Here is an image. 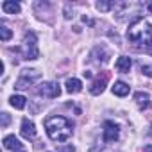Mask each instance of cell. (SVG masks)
I'll return each instance as SVG.
<instances>
[{
    "label": "cell",
    "instance_id": "cell-6",
    "mask_svg": "<svg viewBox=\"0 0 152 152\" xmlns=\"http://www.w3.org/2000/svg\"><path fill=\"white\" fill-rule=\"evenodd\" d=\"M118 136H120V129H118V125H116L115 122H111V120L104 122V134H102L104 141H106V143H113V141L118 140Z\"/></svg>",
    "mask_w": 152,
    "mask_h": 152
},
{
    "label": "cell",
    "instance_id": "cell-22",
    "mask_svg": "<svg viewBox=\"0 0 152 152\" xmlns=\"http://www.w3.org/2000/svg\"><path fill=\"white\" fill-rule=\"evenodd\" d=\"M15 152H25V150H23V148H20V150H15Z\"/></svg>",
    "mask_w": 152,
    "mask_h": 152
},
{
    "label": "cell",
    "instance_id": "cell-15",
    "mask_svg": "<svg viewBox=\"0 0 152 152\" xmlns=\"http://www.w3.org/2000/svg\"><path fill=\"white\" fill-rule=\"evenodd\" d=\"M9 104H11L13 107H16V109H23L25 104H27V99H25L23 95H13V97L9 99Z\"/></svg>",
    "mask_w": 152,
    "mask_h": 152
},
{
    "label": "cell",
    "instance_id": "cell-21",
    "mask_svg": "<svg viewBox=\"0 0 152 152\" xmlns=\"http://www.w3.org/2000/svg\"><path fill=\"white\" fill-rule=\"evenodd\" d=\"M148 11H150V13H152V2H150V4H148Z\"/></svg>",
    "mask_w": 152,
    "mask_h": 152
},
{
    "label": "cell",
    "instance_id": "cell-17",
    "mask_svg": "<svg viewBox=\"0 0 152 152\" xmlns=\"http://www.w3.org/2000/svg\"><path fill=\"white\" fill-rule=\"evenodd\" d=\"M113 2H97V9L100 11V13H106V11H109V9H113Z\"/></svg>",
    "mask_w": 152,
    "mask_h": 152
},
{
    "label": "cell",
    "instance_id": "cell-8",
    "mask_svg": "<svg viewBox=\"0 0 152 152\" xmlns=\"http://www.w3.org/2000/svg\"><path fill=\"white\" fill-rule=\"evenodd\" d=\"M106 83H107V73H104L102 77H99V79H95V81L91 83L90 93H91V95H100V93L106 90Z\"/></svg>",
    "mask_w": 152,
    "mask_h": 152
},
{
    "label": "cell",
    "instance_id": "cell-20",
    "mask_svg": "<svg viewBox=\"0 0 152 152\" xmlns=\"http://www.w3.org/2000/svg\"><path fill=\"white\" fill-rule=\"evenodd\" d=\"M143 152H152V147H145V148H143Z\"/></svg>",
    "mask_w": 152,
    "mask_h": 152
},
{
    "label": "cell",
    "instance_id": "cell-12",
    "mask_svg": "<svg viewBox=\"0 0 152 152\" xmlns=\"http://www.w3.org/2000/svg\"><path fill=\"white\" fill-rule=\"evenodd\" d=\"M129 91H131L129 84H125V83H122V81H118V83L113 84V93H115L116 97H125V95H129Z\"/></svg>",
    "mask_w": 152,
    "mask_h": 152
},
{
    "label": "cell",
    "instance_id": "cell-2",
    "mask_svg": "<svg viewBox=\"0 0 152 152\" xmlns=\"http://www.w3.org/2000/svg\"><path fill=\"white\" fill-rule=\"evenodd\" d=\"M47 134L52 141H66L73 134V125L64 116H50L45 120Z\"/></svg>",
    "mask_w": 152,
    "mask_h": 152
},
{
    "label": "cell",
    "instance_id": "cell-3",
    "mask_svg": "<svg viewBox=\"0 0 152 152\" xmlns=\"http://www.w3.org/2000/svg\"><path fill=\"white\" fill-rule=\"evenodd\" d=\"M38 38L34 32H25L23 36V43H22V52H23V59H38L39 57V50H38Z\"/></svg>",
    "mask_w": 152,
    "mask_h": 152
},
{
    "label": "cell",
    "instance_id": "cell-5",
    "mask_svg": "<svg viewBox=\"0 0 152 152\" xmlns=\"http://www.w3.org/2000/svg\"><path fill=\"white\" fill-rule=\"evenodd\" d=\"M38 95H41V97H45V99H57V97L61 95V88H59V84L54 83V81L43 83V84H39V88H38Z\"/></svg>",
    "mask_w": 152,
    "mask_h": 152
},
{
    "label": "cell",
    "instance_id": "cell-19",
    "mask_svg": "<svg viewBox=\"0 0 152 152\" xmlns=\"http://www.w3.org/2000/svg\"><path fill=\"white\" fill-rule=\"evenodd\" d=\"M9 115L7 113H2V127H7V124H9Z\"/></svg>",
    "mask_w": 152,
    "mask_h": 152
},
{
    "label": "cell",
    "instance_id": "cell-9",
    "mask_svg": "<svg viewBox=\"0 0 152 152\" xmlns=\"http://www.w3.org/2000/svg\"><path fill=\"white\" fill-rule=\"evenodd\" d=\"M134 100H136V106H138L141 111L150 107V97H148V93H145V91L134 93Z\"/></svg>",
    "mask_w": 152,
    "mask_h": 152
},
{
    "label": "cell",
    "instance_id": "cell-4",
    "mask_svg": "<svg viewBox=\"0 0 152 152\" xmlns=\"http://www.w3.org/2000/svg\"><path fill=\"white\" fill-rule=\"evenodd\" d=\"M41 79V73L39 70H34V68H29V70H22L18 81L15 83V88L16 90H27L29 86H32L36 81Z\"/></svg>",
    "mask_w": 152,
    "mask_h": 152
},
{
    "label": "cell",
    "instance_id": "cell-18",
    "mask_svg": "<svg viewBox=\"0 0 152 152\" xmlns=\"http://www.w3.org/2000/svg\"><path fill=\"white\" fill-rule=\"evenodd\" d=\"M140 70H141V73H145V75H147V77H152V66L140 64Z\"/></svg>",
    "mask_w": 152,
    "mask_h": 152
},
{
    "label": "cell",
    "instance_id": "cell-7",
    "mask_svg": "<svg viewBox=\"0 0 152 152\" xmlns=\"http://www.w3.org/2000/svg\"><path fill=\"white\" fill-rule=\"evenodd\" d=\"M20 132H22V136H23L25 140H32V138L36 136V125H34V122L29 120V118H23V120H22V129H20Z\"/></svg>",
    "mask_w": 152,
    "mask_h": 152
},
{
    "label": "cell",
    "instance_id": "cell-16",
    "mask_svg": "<svg viewBox=\"0 0 152 152\" xmlns=\"http://www.w3.org/2000/svg\"><path fill=\"white\" fill-rule=\"evenodd\" d=\"M11 36H13V32H11V29H9V27L0 25V39H2V41H7Z\"/></svg>",
    "mask_w": 152,
    "mask_h": 152
},
{
    "label": "cell",
    "instance_id": "cell-14",
    "mask_svg": "<svg viewBox=\"0 0 152 152\" xmlns=\"http://www.w3.org/2000/svg\"><path fill=\"white\" fill-rule=\"evenodd\" d=\"M81 90H83V83H81L79 79L72 77V79L66 81V91H68V93H79Z\"/></svg>",
    "mask_w": 152,
    "mask_h": 152
},
{
    "label": "cell",
    "instance_id": "cell-10",
    "mask_svg": "<svg viewBox=\"0 0 152 152\" xmlns=\"http://www.w3.org/2000/svg\"><path fill=\"white\" fill-rule=\"evenodd\" d=\"M115 66H116V70H118L120 73H129V70H131V66H132V61H131V57L122 56V57L116 59Z\"/></svg>",
    "mask_w": 152,
    "mask_h": 152
},
{
    "label": "cell",
    "instance_id": "cell-13",
    "mask_svg": "<svg viewBox=\"0 0 152 152\" xmlns=\"http://www.w3.org/2000/svg\"><path fill=\"white\" fill-rule=\"evenodd\" d=\"M2 9H4V13H7V15H18L22 7H20L18 2H13V0H6V2L2 4Z\"/></svg>",
    "mask_w": 152,
    "mask_h": 152
},
{
    "label": "cell",
    "instance_id": "cell-1",
    "mask_svg": "<svg viewBox=\"0 0 152 152\" xmlns=\"http://www.w3.org/2000/svg\"><path fill=\"white\" fill-rule=\"evenodd\" d=\"M127 38H129V41L134 43L138 48H143L147 54L152 56V25H150L147 20H143V18L134 20V22L129 25Z\"/></svg>",
    "mask_w": 152,
    "mask_h": 152
},
{
    "label": "cell",
    "instance_id": "cell-11",
    "mask_svg": "<svg viewBox=\"0 0 152 152\" xmlns=\"http://www.w3.org/2000/svg\"><path fill=\"white\" fill-rule=\"evenodd\" d=\"M4 147H6L7 150H20V148H22V143L18 141V138H16V136L9 134V136H6V138H4Z\"/></svg>",
    "mask_w": 152,
    "mask_h": 152
}]
</instances>
